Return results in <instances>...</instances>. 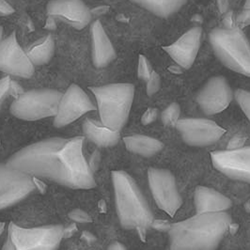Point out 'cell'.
<instances>
[{"label":"cell","instance_id":"cell-36","mask_svg":"<svg viewBox=\"0 0 250 250\" xmlns=\"http://www.w3.org/2000/svg\"><path fill=\"white\" fill-rule=\"evenodd\" d=\"M4 230H5V223L0 222V236L4 232Z\"/></svg>","mask_w":250,"mask_h":250},{"label":"cell","instance_id":"cell-2","mask_svg":"<svg viewBox=\"0 0 250 250\" xmlns=\"http://www.w3.org/2000/svg\"><path fill=\"white\" fill-rule=\"evenodd\" d=\"M230 223L225 212L197 213L170 225L169 250H216Z\"/></svg>","mask_w":250,"mask_h":250},{"label":"cell","instance_id":"cell-30","mask_svg":"<svg viewBox=\"0 0 250 250\" xmlns=\"http://www.w3.org/2000/svg\"><path fill=\"white\" fill-rule=\"evenodd\" d=\"M157 115H158V112H157L156 109H154V108H149L146 112L143 114L142 119H141V122H142L143 125H150L152 122H154V121L156 120Z\"/></svg>","mask_w":250,"mask_h":250},{"label":"cell","instance_id":"cell-13","mask_svg":"<svg viewBox=\"0 0 250 250\" xmlns=\"http://www.w3.org/2000/svg\"><path fill=\"white\" fill-rule=\"evenodd\" d=\"M213 167L224 175L250 184V147L211 153Z\"/></svg>","mask_w":250,"mask_h":250},{"label":"cell","instance_id":"cell-26","mask_svg":"<svg viewBox=\"0 0 250 250\" xmlns=\"http://www.w3.org/2000/svg\"><path fill=\"white\" fill-rule=\"evenodd\" d=\"M11 85L12 79L10 75L4 76L0 79V111L4 101L7 99L9 95H11Z\"/></svg>","mask_w":250,"mask_h":250},{"label":"cell","instance_id":"cell-28","mask_svg":"<svg viewBox=\"0 0 250 250\" xmlns=\"http://www.w3.org/2000/svg\"><path fill=\"white\" fill-rule=\"evenodd\" d=\"M69 217L72 220H74L75 222H79V223H88L91 221V218L88 213L82 210H79V209L72 211L71 213H69Z\"/></svg>","mask_w":250,"mask_h":250},{"label":"cell","instance_id":"cell-14","mask_svg":"<svg viewBox=\"0 0 250 250\" xmlns=\"http://www.w3.org/2000/svg\"><path fill=\"white\" fill-rule=\"evenodd\" d=\"M232 98V90L225 77L214 76L200 89L197 102L206 115H214L225 110Z\"/></svg>","mask_w":250,"mask_h":250},{"label":"cell","instance_id":"cell-9","mask_svg":"<svg viewBox=\"0 0 250 250\" xmlns=\"http://www.w3.org/2000/svg\"><path fill=\"white\" fill-rule=\"evenodd\" d=\"M35 189L31 176L7 164H0V210L20 202Z\"/></svg>","mask_w":250,"mask_h":250},{"label":"cell","instance_id":"cell-8","mask_svg":"<svg viewBox=\"0 0 250 250\" xmlns=\"http://www.w3.org/2000/svg\"><path fill=\"white\" fill-rule=\"evenodd\" d=\"M148 181L157 206L173 217L183 204L173 174L167 169L150 167Z\"/></svg>","mask_w":250,"mask_h":250},{"label":"cell","instance_id":"cell-24","mask_svg":"<svg viewBox=\"0 0 250 250\" xmlns=\"http://www.w3.org/2000/svg\"><path fill=\"white\" fill-rule=\"evenodd\" d=\"M234 97L239 106L243 112L245 113L250 123V91L239 88L235 91Z\"/></svg>","mask_w":250,"mask_h":250},{"label":"cell","instance_id":"cell-1","mask_svg":"<svg viewBox=\"0 0 250 250\" xmlns=\"http://www.w3.org/2000/svg\"><path fill=\"white\" fill-rule=\"evenodd\" d=\"M84 140L83 137L47 138L17 151L7 165L66 188H95L93 173L83 152Z\"/></svg>","mask_w":250,"mask_h":250},{"label":"cell","instance_id":"cell-22","mask_svg":"<svg viewBox=\"0 0 250 250\" xmlns=\"http://www.w3.org/2000/svg\"><path fill=\"white\" fill-rule=\"evenodd\" d=\"M54 40L50 35H47L46 37L42 38L32 46H30L26 54L34 66H40L50 61L54 54Z\"/></svg>","mask_w":250,"mask_h":250},{"label":"cell","instance_id":"cell-10","mask_svg":"<svg viewBox=\"0 0 250 250\" xmlns=\"http://www.w3.org/2000/svg\"><path fill=\"white\" fill-rule=\"evenodd\" d=\"M96 109L97 107L88 94L78 85L73 84L62 94L58 112L54 117V126L62 128Z\"/></svg>","mask_w":250,"mask_h":250},{"label":"cell","instance_id":"cell-33","mask_svg":"<svg viewBox=\"0 0 250 250\" xmlns=\"http://www.w3.org/2000/svg\"><path fill=\"white\" fill-rule=\"evenodd\" d=\"M151 227L158 229V230H161V231H166V230H169V228L170 225L167 224V222H164V221H159V220H153Z\"/></svg>","mask_w":250,"mask_h":250},{"label":"cell","instance_id":"cell-16","mask_svg":"<svg viewBox=\"0 0 250 250\" xmlns=\"http://www.w3.org/2000/svg\"><path fill=\"white\" fill-rule=\"evenodd\" d=\"M201 34L200 27H193L172 44L164 46L163 50L166 51L179 66L189 69L200 50Z\"/></svg>","mask_w":250,"mask_h":250},{"label":"cell","instance_id":"cell-11","mask_svg":"<svg viewBox=\"0 0 250 250\" xmlns=\"http://www.w3.org/2000/svg\"><path fill=\"white\" fill-rule=\"evenodd\" d=\"M183 140L194 147H206L217 142L226 133L225 129L213 121L188 118L179 120L175 125Z\"/></svg>","mask_w":250,"mask_h":250},{"label":"cell","instance_id":"cell-15","mask_svg":"<svg viewBox=\"0 0 250 250\" xmlns=\"http://www.w3.org/2000/svg\"><path fill=\"white\" fill-rule=\"evenodd\" d=\"M46 12L49 16H56L80 30L91 21V13L82 0H51Z\"/></svg>","mask_w":250,"mask_h":250},{"label":"cell","instance_id":"cell-37","mask_svg":"<svg viewBox=\"0 0 250 250\" xmlns=\"http://www.w3.org/2000/svg\"><path fill=\"white\" fill-rule=\"evenodd\" d=\"M245 10H250V0H247L245 5H244Z\"/></svg>","mask_w":250,"mask_h":250},{"label":"cell","instance_id":"cell-21","mask_svg":"<svg viewBox=\"0 0 250 250\" xmlns=\"http://www.w3.org/2000/svg\"><path fill=\"white\" fill-rule=\"evenodd\" d=\"M140 7L150 13L160 16L168 17L175 13L187 2V0H132Z\"/></svg>","mask_w":250,"mask_h":250},{"label":"cell","instance_id":"cell-31","mask_svg":"<svg viewBox=\"0 0 250 250\" xmlns=\"http://www.w3.org/2000/svg\"><path fill=\"white\" fill-rule=\"evenodd\" d=\"M224 18H223V24L225 26L226 29H233L236 27V22L235 18L232 12H227L224 13Z\"/></svg>","mask_w":250,"mask_h":250},{"label":"cell","instance_id":"cell-35","mask_svg":"<svg viewBox=\"0 0 250 250\" xmlns=\"http://www.w3.org/2000/svg\"><path fill=\"white\" fill-rule=\"evenodd\" d=\"M107 250H126V249H125V246L122 245L121 243L114 242L109 246V248H108Z\"/></svg>","mask_w":250,"mask_h":250},{"label":"cell","instance_id":"cell-34","mask_svg":"<svg viewBox=\"0 0 250 250\" xmlns=\"http://www.w3.org/2000/svg\"><path fill=\"white\" fill-rule=\"evenodd\" d=\"M229 6V0H217V7L221 13H227Z\"/></svg>","mask_w":250,"mask_h":250},{"label":"cell","instance_id":"cell-25","mask_svg":"<svg viewBox=\"0 0 250 250\" xmlns=\"http://www.w3.org/2000/svg\"><path fill=\"white\" fill-rule=\"evenodd\" d=\"M152 69L149 61L146 57L140 55L138 60V77L144 81H148L152 74Z\"/></svg>","mask_w":250,"mask_h":250},{"label":"cell","instance_id":"cell-17","mask_svg":"<svg viewBox=\"0 0 250 250\" xmlns=\"http://www.w3.org/2000/svg\"><path fill=\"white\" fill-rule=\"evenodd\" d=\"M90 33L93 64L97 68L106 67L116 58L112 42L105 33L100 21H96L91 25Z\"/></svg>","mask_w":250,"mask_h":250},{"label":"cell","instance_id":"cell-38","mask_svg":"<svg viewBox=\"0 0 250 250\" xmlns=\"http://www.w3.org/2000/svg\"><path fill=\"white\" fill-rule=\"evenodd\" d=\"M2 35H3V29H2V27L0 26V42H2Z\"/></svg>","mask_w":250,"mask_h":250},{"label":"cell","instance_id":"cell-4","mask_svg":"<svg viewBox=\"0 0 250 250\" xmlns=\"http://www.w3.org/2000/svg\"><path fill=\"white\" fill-rule=\"evenodd\" d=\"M100 115L101 123L113 131H121L128 121L135 97V87L129 83H116L90 87Z\"/></svg>","mask_w":250,"mask_h":250},{"label":"cell","instance_id":"cell-18","mask_svg":"<svg viewBox=\"0 0 250 250\" xmlns=\"http://www.w3.org/2000/svg\"><path fill=\"white\" fill-rule=\"evenodd\" d=\"M197 213L225 212L232 205L231 200L220 192L205 187H198L195 191Z\"/></svg>","mask_w":250,"mask_h":250},{"label":"cell","instance_id":"cell-29","mask_svg":"<svg viewBox=\"0 0 250 250\" xmlns=\"http://www.w3.org/2000/svg\"><path fill=\"white\" fill-rule=\"evenodd\" d=\"M236 27L244 28L248 25H250V10H244L242 13H239L235 19Z\"/></svg>","mask_w":250,"mask_h":250},{"label":"cell","instance_id":"cell-7","mask_svg":"<svg viewBox=\"0 0 250 250\" xmlns=\"http://www.w3.org/2000/svg\"><path fill=\"white\" fill-rule=\"evenodd\" d=\"M62 94L51 88L26 91L13 101L11 113L14 117L27 122L55 117Z\"/></svg>","mask_w":250,"mask_h":250},{"label":"cell","instance_id":"cell-5","mask_svg":"<svg viewBox=\"0 0 250 250\" xmlns=\"http://www.w3.org/2000/svg\"><path fill=\"white\" fill-rule=\"evenodd\" d=\"M210 42L214 54L226 67L250 76V44L241 29L215 28L210 33Z\"/></svg>","mask_w":250,"mask_h":250},{"label":"cell","instance_id":"cell-20","mask_svg":"<svg viewBox=\"0 0 250 250\" xmlns=\"http://www.w3.org/2000/svg\"><path fill=\"white\" fill-rule=\"evenodd\" d=\"M126 149L144 157H150L162 150L164 144L156 138L142 135H134L124 138Z\"/></svg>","mask_w":250,"mask_h":250},{"label":"cell","instance_id":"cell-12","mask_svg":"<svg viewBox=\"0 0 250 250\" xmlns=\"http://www.w3.org/2000/svg\"><path fill=\"white\" fill-rule=\"evenodd\" d=\"M0 72L22 78H29L35 72L34 64L19 44L15 32L0 42Z\"/></svg>","mask_w":250,"mask_h":250},{"label":"cell","instance_id":"cell-23","mask_svg":"<svg viewBox=\"0 0 250 250\" xmlns=\"http://www.w3.org/2000/svg\"><path fill=\"white\" fill-rule=\"evenodd\" d=\"M181 115V107L178 104H170L161 115L163 124L167 126H175Z\"/></svg>","mask_w":250,"mask_h":250},{"label":"cell","instance_id":"cell-6","mask_svg":"<svg viewBox=\"0 0 250 250\" xmlns=\"http://www.w3.org/2000/svg\"><path fill=\"white\" fill-rule=\"evenodd\" d=\"M63 237L62 226L26 229L11 222L2 250H57Z\"/></svg>","mask_w":250,"mask_h":250},{"label":"cell","instance_id":"cell-32","mask_svg":"<svg viewBox=\"0 0 250 250\" xmlns=\"http://www.w3.org/2000/svg\"><path fill=\"white\" fill-rule=\"evenodd\" d=\"M13 13L14 9L10 3H8L6 0H0V15L6 16L11 15Z\"/></svg>","mask_w":250,"mask_h":250},{"label":"cell","instance_id":"cell-19","mask_svg":"<svg viewBox=\"0 0 250 250\" xmlns=\"http://www.w3.org/2000/svg\"><path fill=\"white\" fill-rule=\"evenodd\" d=\"M83 132L86 138L98 147L115 146L121 138L120 131H113L105 127L101 122L88 119L84 122Z\"/></svg>","mask_w":250,"mask_h":250},{"label":"cell","instance_id":"cell-27","mask_svg":"<svg viewBox=\"0 0 250 250\" xmlns=\"http://www.w3.org/2000/svg\"><path fill=\"white\" fill-rule=\"evenodd\" d=\"M161 87V79L158 74L152 72L150 79L147 81V93L149 96L155 94Z\"/></svg>","mask_w":250,"mask_h":250},{"label":"cell","instance_id":"cell-3","mask_svg":"<svg viewBox=\"0 0 250 250\" xmlns=\"http://www.w3.org/2000/svg\"><path fill=\"white\" fill-rule=\"evenodd\" d=\"M115 202L120 223L126 229L145 232L153 222L150 207L136 182L125 171L112 172Z\"/></svg>","mask_w":250,"mask_h":250}]
</instances>
